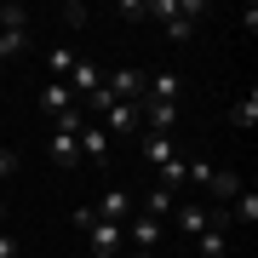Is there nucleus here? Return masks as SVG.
I'll return each instance as SVG.
<instances>
[{"label": "nucleus", "instance_id": "nucleus-18", "mask_svg": "<svg viewBox=\"0 0 258 258\" xmlns=\"http://www.w3.org/2000/svg\"><path fill=\"white\" fill-rule=\"evenodd\" d=\"M23 46H29V29H0V63H12Z\"/></svg>", "mask_w": 258, "mask_h": 258}, {"label": "nucleus", "instance_id": "nucleus-11", "mask_svg": "<svg viewBox=\"0 0 258 258\" xmlns=\"http://www.w3.org/2000/svg\"><path fill=\"white\" fill-rule=\"evenodd\" d=\"M40 109H46L52 120L63 115V109H75V98H69V86H63V81H46V86H40Z\"/></svg>", "mask_w": 258, "mask_h": 258}, {"label": "nucleus", "instance_id": "nucleus-23", "mask_svg": "<svg viewBox=\"0 0 258 258\" xmlns=\"http://www.w3.org/2000/svg\"><path fill=\"white\" fill-rule=\"evenodd\" d=\"M0 258H18V241H12L6 230H0Z\"/></svg>", "mask_w": 258, "mask_h": 258}, {"label": "nucleus", "instance_id": "nucleus-22", "mask_svg": "<svg viewBox=\"0 0 258 258\" xmlns=\"http://www.w3.org/2000/svg\"><path fill=\"white\" fill-rule=\"evenodd\" d=\"M12 172H18V155H12V149H0V184H6Z\"/></svg>", "mask_w": 258, "mask_h": 258}, {"label": "nucleus", "instance_id": "nucleus-9", "mask_svg": "<svg viewBox=\"0 0 258 258\" xmlns=\"http://www.w3.org/2000/svg\"><path fill=\"white\" fill-rule=\"evenodd\" d=\"M75 144H81V161H109L103 149H109V132L98 126V120H86L81 132H75Z\"/></svg>", "mask_w": 258, "mask_h": 258}, {"label": "nucleus", "instance_id": "nucleus-20", "mask_svg": "<svg viewBox=\"0 0 258 258\" xmlns=\"http://www.w3.org/2000/svg\"><path fill=\"white\" fill-rule=\"evenodd\" d=\"M0 29H29V12L23 6H0Z\"/></svg>", "mask_w": 258, "mask_h": 258}, {"label": "nucleus", "instance_id": "nucleus-7", "mask_svg": "<svg viewBox=\"0 0 258 258\" xmlns=\"http://www.w3.org/2000/svg\"><path fill=\"white\" fill-rule=\"evenodd\" d=\"M138 155L161 172L166 161H178V144H172V138H161V132H138Z\"/></svg>", "mask_w": 258, "mask_h": 258}, {"label": "nucleus", "instance_id": "nucleus-1", "mask_svg": "<svg viewBox=\"0 0 258 258\" xmlns=\"http://www.w3.org/2000/svg\"><path fill=\"white\" fill-rule=\"evenodd\" d=\"M144 86H149L144 69H115V75H103V92H109L115 103H144Z\"/></svg>", "mask_w": 258, "mask_h": 258}, {"label": "nucleus", "instance_id": "nucleus-5", "mask_svg": "<svg viewBox=\"0 0 258 258\" xmlns=\"http://www.w3.org/2000/svg\"><path fill=\"white\" fill-rule=\"evenodd\" d=\"M144 98L149 103H178V98H184V75H178V69H155L149 86H144Z\"/></svg>", "mask_w": 258, "mask_h": 258}, {"label": "nucleus", "instance_id": "nucleus-17", "mask_svg": "<svg viewBox=\"0 0 258 258\" xmlns=\"http://www.w3.org/2000/svg\"><path fill=\"white\" fill-rule=\"evenodd\" d=\"M230 120H235V126H258V92H241L230 103Z\"/></svg>", "mask_w": 258, "mask_h": 258}, {"label": "nucleus", "instance_id": "nucleus-8", "mask_svg": "<svg viewBox=\"0 0 258 258\" xmlns=\"http://www.w3.org/2000/svg\"><path fill=\"white\" fill-rule=\"evenodd\" d=\"M92 212H98V218H103V224H126V218H132V212H138V201H132V195H126V189H109V195H103V201H98Z\"/></svg>", "mask_w": 258, "mask_h": 258}, {"label": "nucleus", "instance_id": "nucleus-2", "mask_svg": "<svg viewBox=\"0 0 258 258\" xmlns=\"http://www.w3.org/2000/svg\"><path fill=\"white\" fill-rule=\"evenodd\" d=\"M86 247H92V258H120V252H126V235H120V224L92 218V224H86Z\"/></svg>", "mask_w": 258, "mask_h": 258}, {"label": "nucleus", "instance_id": "nucleus-19", "mask_svg": "<svg viewBox=\"0 0 258 258\" xmlns=\"http://www.w3.org/2000/svg\"><path fill=\"white\" fill-rule=\"evenodd\" d=\"M184 166H189L184 155H178V161H166V166H161V189H172V195H178V184H184Z\"/></svg>", "mask_w": 258, "mask_h": 258}, {"label": "nucleus", "instance_id": "nucleus-15", "mask_svg": "<svg viewBox=\"0 0 258 258\" xmlns=\"http://www.w3.org/2000/svg\"><path fill=\"white\" fill-rule=\"evenodd\" d=\"M75 63H81V52H69V46H52L46 52V75H52V81H69Z\"/></svg>", "mask_w": 258, "mask_h": 258}, {"label": "nucleus", "instance_id": "nucleus-12", "mask_svg": "<svg viewBox=\"0 0 258 258\" xmlns=\"http://www.w3.org/2000/svg\"><path fill=\"white\" fill-rule=\"evenodd\" d=\"M46 155H52L57 166H75V161H81V144H75V132H52V144H46Z\"/></svg>", "mask_w": 258, "mask_h": 258}, {"label": "nucleus", "instance_id": "nucleus-16", "mask_svg": "<svg viewBox=\"0 0 258 258\" xmlns=\"http://www.w3.org/2000/svg\"><path fill=\"white\" fill-rule=\"evenodd\" d=\"M230 218H235V224H247V230H252V224H258V189H241V195H235Z\"/></svg>", "mask_w": 258, "mask_h": 258}, {"label": "nucleus", "instance_id": "nucleus-4", "mask_svg": "<svg viewBox=\"0 0 258 258\" xmlns=\"http://www.w3.org/2000/svg\"><path fill=\"white\" fill-rule=\"evenodd\" d=\"M98 120H103V132H120V138H138V132H144L138 103H109V109H103Z\"/></svg>", "mask_w": 258, "mask_h": 258}, {"label": "nucleus", "instance_id": "nucleus-14", "mask_svg": "<svg viewBox=\"0 0 258 258\" xmlns=\"http://www.w3.org/2000/svg\"><path fill=\"white\" fill-rule=\"evenodd\" d=\"M207 195H218V201H235V195H241V178H235V172H224V166H212Z\"/></svg>", "mask_w": 258, "mask_h": 258}, {"label": "nucleus", "instance_id": "nucleus-13", "mask_svg": "<svg viewBox=\"0 0 258 258\" xmlns=\"http://www.w3.org/2000/svg\"><path fill=\"white\" fill-rule=\"evenodd\" d=\"M195 241H201V258H230V235H224V218L212 224V230H201Z\"/></svg>", "mask_w": 258, "mask_h": 258}, {"label": "nucleus", "instance_id": "nucleus-25", "mask_svg": "<svg viewBox=\"0 0 258 258\" xmlns=\"http://www.w3.org/2000/svg\"><path fill=\"white\" fill-rule=\"evenodd\" d=\"M0 81H6V63H0Z\"/></svg>", "mask_w": 258, "mask_h": 258}, {"label": "nucleus", "instance_id": "nucleus-6", "mask_svg": "<svg viewBox=\"0 0 258 258\" xmlns=\"http://www.w3.org/2000/svg\"><path fill=\"white\" fill-rule=\"evenodd\" d=\"M172 218H178V230H184V235H201V230H212V224H218V212L201 207V201H178Z\"/></svg>", "mask_w": 258, "mask_h": 258}, {"label": "nucleus", "instance_id": "nucleus-10", "mask_svg": "<svg viewBox=\"0 0 258 258\" xmlns=\"http://www.w3.org/2000/svg\"><path fill=\"white\" fill-rule=\"evenodd\" d=\"M138 212H144V218H155V224H166V218H172V212H178V195L155 184V189H149L144 201H138Z\"/></svg>", "mask_w": 258, "mask_h": 258}, {"label": "nucleus", "instance_id": "nucleus-3", "mask_svg": "<svg viewBox=\"0 0 258 258\" xmlns=\"http://www.w3.org/2000/svg\"><path fill=\"white\" fill-rule=\"evenodd\" d=\"M63 86H69V98H75V103H86V98L103 86V69L92 63V57H81V63L69 69V81H63Z\"/></svg>", "mask_w": 258, "mask_h": 258}, {"label": "nucleus", "instance_id": "nucleus-24", "mask_svg": "<svg viewBox=\"0 0 258 258\" xmlns=\"http://www.w3.org/2000/svg\"><path fill=\"white\" fill-rule=\"evenodd\" d=\"M120 258H155V252H120Z\"/></svg>", "mask_w": 258, "mask_h": 258}, {"label": "nucleus", "instance_id": "nucleus-21", "mask_svg": "<svg viewBox=\"0 0 258 258\" xmlns=\"http://www.w3.org/2000/svg\"><path fill=\"white\" fill-rule=\"evenodd\" d=\"M63 23H69V29H86V6H81V0H75V6H63Z\"/></svg>", "mask_w": 258, "mask_h": 258}]
</instances>
